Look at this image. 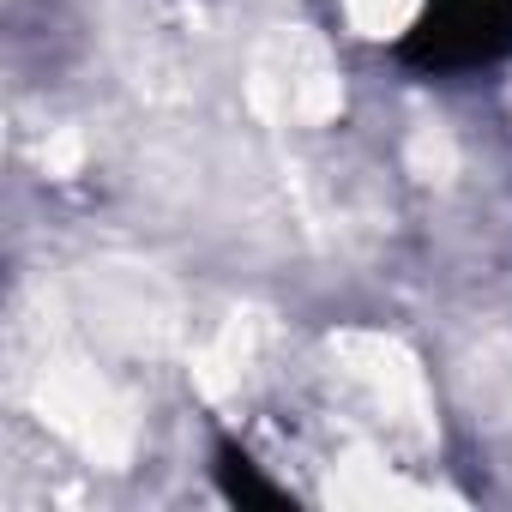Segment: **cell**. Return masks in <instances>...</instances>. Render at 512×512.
<instances>
[{
  "label": "cell",
  "instance_id": "6da1fadb",
  "mask_svg": "<svg viewBox=\"0 0 512 512\" xmlns=\"http://www.w3.org/2000/svg\"><path fill=\"white\" fill-rule=\"evenodd\" d=\"M398 61L422 79H470L512 61V0H422Z\"/></svg>",
  "mask_w": 512,
  "mask_h": 512
}]
</instances>
